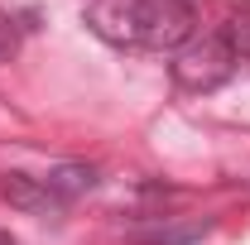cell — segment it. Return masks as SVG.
I'll return each instance as SVG.
<instances>
[{
	"label": "cell",
	"instance_id": "cell-2",
	"mask_svg": "<svg viewBox=\"0 0 250 245\" xmlns=\"http://www.w3.org/2000/svg\"><path fill=\"white\" fill-rule=\"evenodd\" d=\"M236 53H231V43L221 39V34H202V39H192L183 43L173 62H168V72H173V87L178 92H192V96H207L226 87L231 82V72H236Z\"/></svg>",
	"mask_w": 250,
	"mask_h": 245
},
{
	"label": "cell",
	"instance_id": "cell-6",
	"mask_svg": "<svg viewBox=\"0 0 250 245\" xmlns=\"http://www.w3.org/2000/svg\"><path fill=\"white\" fill-rule=\"evenodd\" d=\"M15 48H20V24H15L10 10H0V62L15 58Z\"/></svg>",
	"mask_w": 250,
	"mask_h": 245
},
{
	"label": "cell",
	"instance_id": "cell-4",
	"mask_svg": "<svg viewBox=\"0 0 250 245\" xmlns=\"http://www.w3.org/2000/svg\"><path fill=\"white\" fill-rule=\"evenodd\" d=\"M43 187L67 207L72 197H82V192L96 187V168H92V163H53V168L43 173Z\"/></svg>",
	"mask_w": 250,
	"mask_h": 245
},
{
	"label": "cell",
	"instance_id": "cell-7",
	"mask_svg": "<svg viewBox=\"0 0 250 245\" xmlns=\"http://www.w3.org/2000/svg\"><path fill=\"white\" fill-rule=\"evenodd\" d=\"M0 245H20V241H15V236H10V231H0Z\"/></svg>",
	"mask_w": 250,
	"mask_h": 245
},
{
	"label": "cell",
	"instance_id": "cell-3",
	"mask_svg": "<svg viewBox=\"0 0 250 245\" xmlns=\"http://www.w3.org/2000/svg\"><path fill=\"white\" fill-rule=\"evenodd\" d=\"M0 197H5L10 207H20V212H34V216L62 212V202L43 187V178H34V173H0Z\"/></svg>",
	"mask_w": 250,
	"mask_h": 245
},
{
	"label": "cell",
	"instance_id": "cell-1",
	"mask_svg": "<svg viewBox=\"0 0 250 245\" xmlns=\"http://www.w3.org/2000/svg\"><path fill=\"white\" fill-rule=\"evenodd\" d=\"M87 29L116 48L178 53L197 34V10L192 0H92Z\"/></svg>",
	"mask_w": 250,
	"mask_h": 245
},
{
	"label": "cell",
	"instance_id": "cell-5",
	"mask_svg": "<svg viewBox=\"0 0 250 245\" xmlns=\"http://www.w3.org/2000/svg\"><path fill=\"white\" fill-rule=\"evenodd\" d=\"M221 39L231 43V53H236V58H246V62H250V10L231 15V20L221 24Z\"/></svg>",
	"mask_w": 250,
	"mask_h": 245
}]
</instances>
